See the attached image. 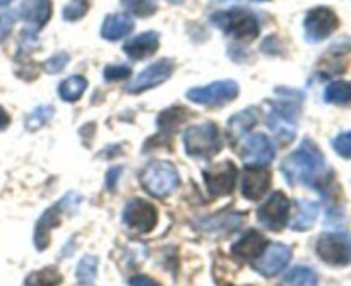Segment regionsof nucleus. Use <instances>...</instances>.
Masks as SVG:
<instances>
[{
    "mask_svg": "<svg viewBox=\"0 0 351 286\" xmlns=\"http://www.w3.org/2000/svg\"><path fill=\"white\" fill-rule=\"evenodd\" d=\"M240 151V156L247 167H267L274 160V147L264 134H252L245 137Z\"/></svg>",
    "mask_w": 351,
    "mask_h": 286,
    "instance_id": "nucleus-13",
    "label": "nucleus"
},
{
    "mask_svg": "<svg viewBox=\"0 0 351 286\" xmlns=\"http://www.w3.org/2000/svg\"><path fill=\"white\" fill-rule=\"evenodd\" d=\"M122 222L137 233H147L156 226L158 211L144 199H134L125 204L122 211Z\"/></svg>",
    "mask_w": 351,
    "mask_h": 286,
    "instance_id": "nucleus-7",
    "label": "nucleus"
},
{
    "mask_svg": "<svg viewBox=\"0 0 351 286\" xmlns=\"http://www.w3.org/2000/svg\"><path fill=\"white\" fill-rule=\"evenodd\" d=\"M338 26L339 21L331 9H328V7H315L305 17V38L311 43H317V41H322L331 36Z\"/></svg>",
    "mask_w": 351,
    "mask_h": 286,
    "instance_id": "nucleus-8",
    "label": "nucleus"
},
{
    "mask_svg": "<svg viewBox=\"0 0 351 286\" xmlns=\"http://www.w3.org/2000/svg\"><path fill=\"white\" fill-rule=\"evenodd\" d=\"M184 143L187 154L199 158L215 156L223 147L219 129L215 123H201V126L189 127L184 134Z\"/></svg>",
    "mask_w": 351,
    "mask_h": 286,
    "instance_id": "nucleus-3",
    "label": "nucleus"
},
{
    "mask_svg": "<svg viewBox=\"0 0 351 286\" xmlns=\"http://www.w3.org/2000/svg\"><path fill=\"white\" fill-rule=\"evenodd\" d=\"M160 48V34L156 31H146L139 34L129 43L123 45V51L134 60H143V58L154 55Z\"/></svg>",
    "mask_w": 351,
    "mask_h": 286,
    "instance_id": "nucleus-16",
    "label": "nucleus"
},
{
    "mask_svg": "<svg viewBox=\"0 0 351 286\" xmlns=\"http://www.w3.org/2000/svg\"><path fill=\"white\" fill-rule=\"evenodd\" d=\"M257 122V115L252 110H245V112H240L237 115H233L228 122V137L232 139V143H237L239 139H242V136H245Z\"/></svg>",
    "mask_w": 351,
    "mask_h": 286,
    "instance_id": "nucleus-21",
    "label": "nucleus"
},
{
    "mask_svg": "<svg viewBox=\"0 0 351 286\" xmlns=\"http://www.w3.org/2000/svg\"><path fill=\"white\" fill-rule=\"evenodd\" d=\"M264 249H266V239L256 230H250L233 246V254L240 259H256Z\"/></svg>",
    "mask_w": 351,
    "mask_h": 286,
    "instance_id": "nucleus-19",
    "label": "nucleus"
},
{
    "mask_svg": "<svg viewBox=\"0 0 351 286\" xmlns=\"http://www.w3.org/2000/svg\"><path fill=\"white\" fill-rule=\"evenodd\" d=\"M129 286H161L160 283H158L156 280H153V278L149 276H134L132 280L129 281Z\"/></svg>",
    "mask_w": 351,
    "mask_h": 286,
    "instance_id": "nucleus-35",
    "label": "nucleus"
},
{
    "mask_svg": "<svg viewBox=\"0 0 351 286\" xmlns=\"http://www.w3.org/2000/svg\"><path fill=\"white\" fill-rule=\"evenodd\" d=\"M51 115H53V106H50V105L40 106V108H36L29 117H27V120H26L27 129L29 130L40 129L41 126H45V123L50 120Z\"/></svg>",
    "mask_w": 351,
    "mask_h": 286,
    "instance_id": "nucleus-30",
    "label": "nucleus"
},
{
    "mask_svg": "<svg viewBox=\"0 0 351 286\" xmlns=\"http://www.w3.org/2000/svg\"><path fill=\"white\" fill-rule=\"evenodd\" d=\"M19 14L33 29H40L51 17V0H23Z\"/></svg>",
    "mask_w": 351,
    "mask_h": 286,
    "instance_id": "nucleus-15",
    "label": "nucleus"
},
{
    "mask_svg": "<svg viewBox=\"0 0 351 286\" xmlns=\"http://www.w3.org/2000/svg\"><path fill=\"white\" fill-rule=\"evenodd\" d=\"M134 29V19L127 14H110L103 21L101 36L108 41H117L125 38Z\"/></svg>",
    "mask_w": 351,
    "mask_h": 286,
    "instance_id": "nucleus-18",
    "label": "nucleus"
},
{
    "mask_svg": "<svg viewBox=\"0 0 351 286\" xmlns=\"http://www.w3.org/2000/svg\"><path fill=\"white\" fill-rule=\"evenodd\" d=\"M175 71V62L171 58H161V60L154 62L149 67L144 69L130 86H127V91L139 95V93L146 91V89L156 88L161 82L168 81Z\"/></svg>",
    "mask_w": 351,
    "mask_h": 286,
    "instance_id": "nucleus-11",
    "label": "nucleus"
},
{
    "mask_svg": "<svg viewBox=\"0 0 351 286\" xmlns=\"http://www.w3.org/2000/svg\"><path fill=\"white\" fill-rule=\"evenodd\" d=\"M298 213L295 216V219L291 222V230L295 232H305V230H311L314 226L315 219L319 216V206L315 202L308 201V199H298L297 201Z\"/></svg>",
    "mask_w": 351,
    "mask_h": 286,
    "instance_id": "nucleus-20",
    "label": "nucleus"
},
{
    "mask_svg": "<svg viewBox=\"0 0 351 286\" xmlns=\"http://www.w3.org/2000/svg\"><path fill=\"white\" fill-rule=\"evenodd\" d=\"M69 64V55L67 53H57L53 55L51 58H48L47 62L43 64L45 71L50 72V74H58L65 65Z\"/></svg>",
    "mask_w": 351,
    "mask_h": 286,
    "instance_id": "nucleus-33",
    "label": "nucleus"
},
{
    "mask_svg": "<svg viewBox=\"0 0 351 286\" xmlns=\"http://www.w3.org/2000/svg\"><path fill=\"white\" fill-rule=\"evenodd\" d=\"M9 122H10V117L7 115L5 110L0 106V129H5V127L9 126Z\"/></svg>",
    "mask_w": 351,
    "mask_h": 286,
    "instance_id": "nucleus-37",
    "label": "nucleus"
},
{
    "mask_svg": "<svg viewBox=\"0 0 351 286\" xmlns=\"http://www.w3.org/2000/svg\"><path fill=\"white\" fill-rule=\"evenodd\" d=\"M89 0H71L67 5L64 7V19L65 21H77L88 14L89 10Z\"/></svg>",
    "mask_w": 351,
    "mask_h": 286,
    "instance_id": "nucleus-29",
    "label": "nucleus"
},
{
    "mask_svg": "<svg viewBox=\"0 0 351 286\" xmlns=\"http://www.w3.org/2000/svg\"><path fill=\"white\" fill-rule=\"evenodd\" d=\"M290 215V199L283 192H274L259 209H257V219L266 228L278 230L283 228Z\"/></svg>",
    "mask_w": 351,
    "mask_h": 286,
    "instance_id": "nucleus-9",
    "label": "nucleus"
},
{
    "mask_svg": "<svg viewBox=\"0 0 351 286\" xmlns=\"http://www.w3.org/2000/svg\"><path fill=\"white\" fill-rule=\"evenodd\" d=\"M280 286H319V281L314 271L308 270V267L298 266L283 278Z\"/></svg>",
    "mask_w": 351,
    "mask_h": 286,
    "instance_id": "nucleus-23",
    "label": "nucleus"
},
{
    "mask_svg": "<svg viewBox=\"0 0 351 286\" xmlns=\"http://www.w3.org/2000/svg\"><path fill=\"white\" fill-rule=\"evenodd\" d=\"M317 256L332 266L351 264V235L346 233H324L317 240Z\"/></svg>",
    "mask_w": 351,
    "mask_h": 286,
    "instance_id": "nucleus-6",
    "label": "nucleus"
},
{
    "mask_svg": "<svg viewBox=\"0 0 351 286\" xmlns=\"http://www.w3.org/2000/svg\"><path fill=\"white\" fill-rule=\"evenodd\" d=\"M122 3L134 16L149 17L156 12V3H154V0H122Z\"/></svg>",
    "mask_w": 351,
    "mask_h": 286,
    "instance_id": "nucleus-27",
    "label": "nucleus"
},
{
    "mask_svg": "<svg viewBox=\"0 0 351 286\" xmlns=\"http://www.w3.org/2000/svg\"><path fill=\"white\" fill-rule=\"evenodd\" d=\"M324 99L328 103H336V105H346L351 102V82L338 81L331 82L324 91Z\"/></svg>",
    "mask_w": 351,
    "mask_h": 286,
    "instance_id": "nucleus-25",
    "label": "nucleus"
},
{
    "mask_svg": "<svg viewBox=\"0 0 351 286\" xmlns=\"http://www.w3.org/2000/svg\"><path fill=\"white\" fill-rule=\"evenodd\" d=\"M62 283V274L55 267L34 271L24 281V286H58Z\"/></svg>",
    "mask_w": 351,
    "mask_h": 286,
    "instance_id": "nucleus-24",
    "label": "nucleus"
},
{
    "mask_svg": "<svg viewBox=\"0 0 351 286\" xmlns=\"http://www.w3.org/2000/svg\"><path fill=\"white\" fill-rule=\"evenodd\" d=\"M96 270H98V261L93 256L82 257L77 266V280L79 283H91L96 278Z\"/></svg>",
    "mask_w": 351,
    "mask_h": 286,
    "instance_id": "nucleus-28",
    "label": "nucleus"
},
{
    "mask_svg": "<svg viewBox=\"0 0 351 286\" xmlns=\"http://www.w3.org/2000/svg\"><path fill=\"white\" fill-rule=\"evenodd\" d=\"M213 23L221 27L226 34L233 36L235 40L252 41L259 36V21L252 12L243 9L223 10V12L213 14Z\"/></svg>",
    "mask_w": 351,
    "mask_h": 286,
    "instance_id": "nucleus-2",
    "label": "nucleus"
},
{
    "mask_svg": "<svg viewBox=\"0 0 351 286\" xmlns=\"http://www.w3.org/2000/svg\"><path fill=\"white\" fill-rule=\"evenodd\" d=\"M170 2H173V3H180L182 0H170Z\"/></svg>",
    "mask_w": 351,
    "mask_h": 286,
    "instance_id": "nucleus-39",
    "label": "nucleus"
},
{
    "mask_svg": "<svg viewBox=\"0 0 351 286\" xmlns=\"http://www.w3.org/2000/svg\"><path fill=\"white\" fill-rule=\"evenodd\" d=\"M291 256H293V252H291V249L288 246H285V243H271L257 257L256 264H254V270L261 276L273 278L276 274H280L288 266V263L291 261Z\"/></svg>",
    "mask_w": 351,
    "mask_h": 286,
    "instance_id": "nucleus-10",
    "label": "nucleus"
},
{
    "mask_svg": "<svg viewBox=\"0 0 351 286\" xmlns=\"http://www.w3.org/2000/svg\"><path fill=\"white\" fill-rule=\"evenodd\" d=\"M271 187V171L267 167H247L243 170L242 194L249 201L263 198Z\"/></svg>",
    "mask_w": 351,
    "mask_h": 286,
    "instance_id": "nucleus-14",
    "label": "nucleus"
},
{
    "mask_svg": "<svg viewBox=\"0 0 351 286\" xmlns=\"http://www.w3.org/2000/svg\"><path fill=\"white\" fill-rule=\"evenodd\" d=\"M58 225H60V204L45 211L41 218L38 219L36 230H34V246L38 247V250L47 249L48 243H50L51 228Z\"/></svg>",
    "mask_w": 351,
    "mask_h": 286,
    "instance_id": "nucleus-17",
    "label": "nucleus"
},
{
    "mask_svg": "<svg viewBox=\"0 0 351 286\" xmlns=\"http://www.w3.org/2000/svg\"><path fill=\"white\" fill-rule=\"evenodd\" d=\"M204 175L206 187H208L209 194L213 195H228L232 194L235 189L237 177H239V170L232 161H225L221 165H215L211 168H206L202 171Z\"/></svg>",
    "mask_w": 351,
    "mask_h": 286,
    "instance_id": "nucleus-12",
    "label": "nucleus"
},
{
    "mask_svg": "<svg viewBox=\"0 0 351 286\" xmlns=\"http://www.w3.org/2000/svg\"><path fill=\"white\" fill-rule=\"evenodd\" d=\"M281 171L290 185L302 184L311 187L326 184L331 175L321 150L311 139H305L295 153L285 158Z\"/></svg>",
    "mask_w": 351,
    "mask_h": 286,
    "instance_id": "nucleus-1",
    "label": "nucleus"
},
{
    "mask_svg": "<svg viewBox=\"0 0 351 286\" xmlns=\"http://www.w3.org/2000/svg\"><path fill=\"white\" fill-rule=\"evenodd\" d=\"M332 147L336 150V153L339 156L351 160V132H343L332 141Z\"/></svg>",
    "mask_w": 351,
    "mask_h": 286,
    "instance_id": "nucleus-31",
    "label": "nucleus"
},
{
    "mask_svg": "<svg viewBox=\"0 0 351 286\" xmlns=\"http://www.w3.org/2000/svg\"><path fill=\"white\" fill-rule=\"evenodd\" d=\"M120 174H122V168L120 167L110 168L108 174H106V187H108V191H113V189H115L117 178L120 177Z\"/></svg>",
    "mask_w": 351,
    "mask_h": 286,
    "instance_id": "nucleus-36",
    "label": "nucleus"
},
{
    "mask_svg": "<svg viewBox=\"0 0 351 286\" xmlns=\"http://www.w3.org/2000/svg\"><path fill=\"white\" fill-rule=\"evenodd\" d=\"M10 2H12V0H0V7H3V5H9Z\"/></svg>",
    "mask_w": 351,
    "mask_h": 286,
    "instance_id": "nucleus-38",
    "label": "nucleus"
},
{
    "mask_svg": "<svg viewBox=\"0 0 351 286\" xmlns=\"http://www.w3.org/2000/svg\"><path fill=\"white\" fill-rule=\"evenodd\" d=\"M141 184L154 198H167L178 187V174L168 161H154L143 170Z\"/></svg>",
    "mask_w": 351,
    "mask_h": 286,
    "instance_id": "nucleus-4",
    "label": "nucleus"
},
{
    "mask_svg": "<svg viewBox=\"0 0 351 286\" xmlns=\"http://www.w3.org/2000/svg\"><path fill=\"white\" fill-rule=\"evenodd\" d=\"M239 91L240 88L235 81H216L202 88L189 89L187 98L202 106H223L233 102Z\"/></svg>",
    "mask_w": 351,
    "mask_h": 286,
    "instance_id": "nucleus-5",
    "label": "nucleus"
},
{
    "mask_svg": "<svg viewBox=\"0 0 351 286\" xmlns=\"http://www.w3.org/2000/svg\"><path fill=\"white\" fill-rule=\"evenodd\" d=\"M132 71L129 65H108L105 69V79L106 81H125L130 78Z\"/></svg>",
    "mask_w": 351,
    "mask_h": 286,
    "instance_id": "nucleus-32",
    "label": "nucleus"
},
{
    "mask_svg": "<svg viewBox=\"0 0 351 286\" xmlns=\"http://www.w3.org/2000/svg\"><path fill=\"white\" fill-rule=\"evenodd\" d=\"M187 119V110L184 108H170L165 110L160 117H158V123L163 130L167 132H171L178 127V123H182L184 120Z\"/></svg>",
    "mask_w": 351,
    "mask_h": 286,
    "instance_id": "nucleus-26",
    "label": "nucleus"
},
{
    "mask_svg": "<svg viewBox=\"0 0 351 286\" xmlns=\"http://www.w3.org/2000/svg\"><path fill=\"white\" fill-rule=\"evenodd\" d=\"M86 88H88V81L82 75H71V78L60 82L58 95L64 102H77L84 95Z\"/></svg>",
    "mask_w": 351,
    "mask_h": 286,
    "instance_id": "nucleus-22",
    "label": "nucleus"
},
{
    "mask_svg": "<svg viewBox=\"0 0 351 286\" xmlns=\"http://www.w3.org/2000/svg\"><path fill=\"white\" fill-rule=\"evenodd\" d=\"M14 23H16V14L14 12L7 10V12L0 14V43L10 34Z\"/></svg>",
    "mask_w": 351,
    "mask_h": 286,
    "instance_id": "nucleus-34",
    "label": "nucleus"
}]
</instances>
